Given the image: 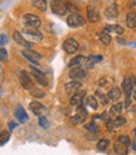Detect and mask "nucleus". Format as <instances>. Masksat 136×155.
I'll return each instance as SVG.
<instances>
[{
	"mask_svg": "<svg viewBox=\"0 0 136 155\" xmlns=\"http://www.w3.org/2000/svg\"><path fill=\"white\" fill-rule=\"evenodd\" d=\"M23 23H24L25 28H28V29H38L42 24L40 19L33 14H25L24 17H23Z\"/></svg>",
	"mask_w": 136,
	"mask_h": 155,
	"instance_id": "nucleus-1",
	"label": "nucleus"
},
{
	"mask_svg": "<svg viewBox=\"0 0 136 155\" xmlns=\"http://www.w3.org/2000/svg\"><path fill=\"white\" fill-rule=\"evenodd\" d=\"M50 8H52V12L57 15H64L68 12L67 3L63 2V0H52Z\"/></svg>",
	"mask_w": 136,
	"mask_h": 155,
	"instance_id": "nucleus-2",
	"label": "nucleus"
},
{
	"mask_svg": "<svg viewBox=\"0 0 136 155\" xmlns=\"http://www.w3.org/2000/svg\"><path fill=\"white\" fill-rule=\"evenodd\" d=\"M122 88L125 91L126 100H130L132 92L135 90V80H134V77H131V76L126 77V78L124 80V82H122Z\"/></svg>",
	"mask_w": 136,
	"mask_h": 155,
	"instance_id": "nucleus-3",
	"label": "nucleus"
},
{
	"mask_svg": "<svg viewBox=\"0 0 136 155\" xmlns=\"http://www.w3.org/2000/svg\"><path fill=\"white\" fill-rule=\"evenodd\" d=\"M85 23H86L85 19L77 13H73L67 18V24L71 28H81V27L85 25Z\"/></svg>",
	"mask_w": 136,
	"mask_h": 155,
	"instance_id": "nucleus-4",
	"label": "nucleus"
},
{
	"mask_svg": "<svg viewBox=\"0 0 136 155\" xmlns=\"http://www.w3.org/2000/svg\"><path fill=\"white\" fill-rule=\"evenodd\" d=\"M86 116H87V111H86L85 108L82 107V105H81V106H78V108H77V114L73 115L72 117H71V122L73 124V125H79V124L85 122Z\"/></svg>",
	"mask_w": 136,
	"mask_h": 155,
	"instance_id": "nucleus-5",
	"label": "nucleus"
},
{
	"mask_svg": "<svg viewBox=\"0 0 136 155\" xmlns=\"http://www.w3.org/2000/svg\"><path fill=\"white\" fill-rule=\"evenodd\" d=\"M19 80H20V84L23 86V88L25 90H32L33 88V80L30 74L25 71H21L20 76H19Z\"/></svg>",
	"mask_w": 136,
	"mask_h": 155,
	"instance_id": "nucleus-6",
	"label": "nucleus"
},
{
	"mask_svg": "<svg viewBox=\"0 0 136 155\" xmlns=\"http://www.w3.org/2000/svg\"><path fill=\"white\" fill-rule=\"evenodd\" d=\"M30 69H32V72H33V74H34V78L37 80V82L39 83V84H42V86H48V81H47V77H45V74L42 72V71H39V69H37L35 67H30Z\"/></svg>",
	"mask_w": 136,
	"mask_h": 155,
	"instance_id": "nucleus-7",
	"label": "nucleus"
},
{
	"mask_svg": "<svg viewBox=\"0 0 136 155\" xmlns=\"http://www.w3.org/2000/svg\"><path fill=\"white\" fill-rule=\"evenodd\" d=\"M63 49L67 53L73 54V53L77 52V49H78V43L76 42L74 39H72V38H70V39H66L64 43H63Z\"/></svg>",
	"mask_w": 136,
	"mask_h": 155,
	"instance_id": "nucleus-8",
	"label": "nucleus"
},
{
	"mask_svg": "<svg viewBox=\"0 0 136 155\" xmlns=\"http://www.w3.org/2000/svg\"><path fill=\"white\" fill-rule=\"evenodd\" d=\"M13 38H14V41L17 42V44H19V45H23V47H25L27 49H32V47H33V44L30 43V42H28L24 37H23V34H20L19 32H17L15 30L14 32V34H13Z\"/></svg>",
	"mask_w": 136,
	"mask_h": 155,
	"instance_id": "nucleus-9",
	"label": "nucleus"
},
{
	"mask_svg": "<svg viewBox=\"0 0 136 155\" xmlns=\"http://www.w3.org/2000/svg\"><path fill=\"white\" fill-rule=\"evenodd\" d=\"M29 108L32 110V112L37 116H43L45 112H47V110H45V107L40 104V102H37V101H33V102H30L29 105Z\"/></svg>",
	"mask_w": 136,
	"mask_h": 155,
	"instance_id": "nucleus-10",
	"label": "nucleus"
},
{
	"mask_svg": "<svg viewBox=\"0 0 136 155\" xmlns=\"http://www.w3.org/2000/svg\"><path fill=\"white\" fill-rule=\"evenodd\" d=\"M23 56H24L27 59H29L30 62H33V63H38L40 59H42V54L37 53L32 49H25L23 51Z\"/></svg>",
	"mask_w": 136,
	"mask_h": 155,
	"instance_id": "nucleus-11",
	"label": "nucleus"
},
{
	"mask_svg": "<svg viewBox=\"0 0 136 155\" xmlns=\"http://www.w3.org/2000/svg\"><path fill=\"white\" fill-rule=\"evenodd\" d=\"M85 69H82L81 67H74V68H71L70 71V77L73 80V81H78V80H82L85 78Z\"/></svg>",
	"mask_w": 136,
	"mask_h": 155,
	"instance_id": "nucleus-12",
	"label": "nucleus"
},
{
	"mask_svg": "<svg viewBox=\"0 0 136 155\" xmlns=\"http://www.w3.org/2000/svg\"><path fill=\"white\" fill-rule=\"evenodd\" d=\"M86 97V92L85 91H81V92H76V94L71 97L70 102L73 106H81L83 104V98Z\"/></svg>",
	"mask_w": 136,
	"mask_h": 155,
	"instance_id": "nucleus-13",
	"label": "nucleus"
},
{
	"mask_svg": "<svg viewBox=\"0 0 136 155\" xmlns=\"http://www.w3.org/2000/svg\"><path fill=\"white\" fill-rule=\"evenodd\" d=\"M15 117H17V120L19 122H25L28 121V115L25 112V110L23 108L21 105H17V107H15Z\"/></svg>",
	"mask_w": 136,
	"mask_h": 155,
	"instance_id": "nucleus-14",
	"label": "nucleus"
},
{
	"mask_svg": "<svg viewBox=\"0 0 136 155\" xmlns=\"http://www.w3.org/2000/svg\"><path fill=\"white\" fill-rule=\"evenodd\" d=\"M87 18L91 23H96L100 20V14H98V10L96 8H93L92 5H89L87 8Z\"/></svg>",
	"mask_w": 136,
	"mask_h": 155,
	"instance_id": "nucleus-15",
	"label": "nucleus"
},
{
	"mask_svg": "<svg viewBox=\"0 0 136 155\" xmlns=\"http://www.w3.org/2000/svg\"><path fill=\"white\" fill-rule=\"evenodd\" d=\"M25 34L29 37V38H32L33 41H42L43 39V34L39 32L38 29H25Z\"/></svg>",
	"mask_w": 136,
	"mask_h": 155,
	"instance_id": "nucleus-16",
	"label": "nucleus"
},
{
	"mask_svg": "<svg viewBox=\"0 0 136 155\" xmlns=\"http://www.w3.org/2000/svg\"><path fill=\"white\" fill-rule=\"evenodd\" d=\"M79 88H81V83L78 81H72L66 84V91L68 94H76Z\"/></svg>",
	"mask_w": 136,
	"mask_h": 155,
	"instance_id": "nucleus-17",
	"label": "nucleus"
},
{
	"mask_svg": "<svg viewBox=\"0 0 136 155\" xmlns=\"http://www.w3.org/2000/svg\"><path fill=\"white\" fill-rule=\"evenodd\" d=\"M105 15H106V18H108V19H115V18H117V15H118L117 6H116V5H110L107 9L105 10Z\"/></svg>",
	"mask_w": 136,
	"mask_h": 155,
	"instance_id": "nucleus-18",
	"label": "nucleus"
},
{
	"mask_svg": "<svg viewBox=\"0 0 136 155\" xmlns=\"http://www.w3.org/2000/svg\"><path fill=\"white\" fill-rule=\"evenodd\" d=\"M102 61V57L101 56H96V54H91V56L86 59V67L87 68H92L95 64H97L98 62Z\"/></svg>",
	"mask_w": 136,
	"mask_h": 155,
	"instance_id": "nucleus-19",
	"label": "nucleus"
},
{
	"mask_svg": "<svg viewBox=\"0 0 136 155\" xmlns=\"http://www.w3.org/2000/svg\"><path fill=\"white\" fill-rule=\"evenodd\" d=\"M83 104H85V105H88L91 108H93V110H97V108H98V105H100L95 96L85 97V98H83Z\"/></svg>",
	"mask_w": 136,
	"mask_h": 155,
	"instance_id": "nucleus-20",
	"label": "nucleus"
},
{
	"mask_svg": "<svg viewBox=\"0 0 136 155\" xmlns=\"http://www.w3.org/2000/svg\"><path fill=\"white\" fill-rule=\"evenodd\" d=\"M113 149H115V151L118 154V155H127L128 153V146L121 144L118 141L115 143V145H113Z\"/></svg>",
	"mask_w": 136,
	"mask_h": 155,
	"instance_id": "nucleus-21",
	"label": "nucleus"
},
{
	"mask_svg": "<svg viewBox=\"0 0 136 155\" xmlns=\"http://www.w3.org/2000/svg\"><path fill=\"white\" fill-rule=\"evenodd\" d=\"M107 97L111 100V101H117V100L121 97V90L117 88V87H113L108 91L107 94Z\"/></svg>",
	"mask_w": 136,
	"mask_h": 155,
	"instance_id": "nucleus-22",
	"label": "nucleus"
},
{
	"mask_svg": "<svg viewBox=\"0 0 136 155\" xmlns=\"http://www.w3.org/2000/svg\"><path fill=\"white\" fill-rule=\"evenodd\" d=\"M126 24L128 28H135L136 27V13L135 12H131L127 14L126 17Z\"/></svg>",
	"mask_w": 136,
	"mask_h": 155,
	"instance_id": "nucleus-23",
	"label": "nucleus"
},
{
	"mask_svg": "<svg viewBox=\"0 0 136 155\" xmlns=\"http://www.w3.org/2000/svg\"><path fill=\"white\" fill-rule=\"evenodd\" d=\"M122 108H124V104H121V102H117L115 105H112L111 107V110H110V114L112 116H120L121 115V111H122Z\"/></svg>",
	"mask_w": 136,
	"mask_h": 155,
	"instance_id": "nucleus-24",
	"label": "nucleus"
},
{
	"mask_svg": "<svg viewBox=\"0 0 136 155\" xmlns=\"http://www.w3.org/2000/svg\"><path fill=\"white\" fill-rule=\"evenodd\" d=\"M32 5L34 8H37L38 10L45 12V9H47V0H33Z\"/></svg>",
	"mask_w": 136,
	"mask_h": 155,
	"instance_id": "nucleus-25",
	"label": "nucleus"
},
{
	"mask_svg": "<svg viewBox=\"0 0 136 155\" xmlns=\"http://www.w3.org/2000/svg\"><path fill=\"white\" fill-rule=\"evenodd\" d=\"M95 97H96V100L98 101V104L101 102V105H107L108 101H110V98L107 97V95L101 94L100 91H97V92H96V94H95Z\"/></svg>",
	"mask_w": 136,
	"mask_h": 155,
	"instance_id": "nucleus-26",
	"label": "nucleus"
},
{
	"mask_svg": "<svg viewBox=\"0 0 136 155\" xmlns=\"http://www.w3.org/2000/svg\"><path fill=\"white\" fill-rule=\"evenodd\" d=\"M98 39H100V42H101L102 44L107 45V44L111 43V39H112V38H111L110 34L105 33V32H101V33H98Z\"/></svg>",
	"mask_w": 136,
	"mask_h": 155,
	"instance_id": "nucleus-27",
	"label": "nucleus"
},
{
	"mask_svg": "<svg viewBox=\"0 0 136 155\" xmlns=\"http://www.w3.org/2000/svg\"><path fill=\"white\" fill-rule=\"evenodd\" d=\"M83 61H86L85 59V57H82V56H77V57H74L73 59H71V62H70V68H74V67H79L81 64H82V62Z\"/></svg>",
	"mask_w": 136,
	"mask_h": 155,
	"instance_id": "nucleus-28",
	"label": "nucleus"
},
{
	"mask_svg": "<svg viewBox=\"0 0 136 155\" xmlns=\"http://www.w3.org/2000/svg\"><path fill=\"white\" fill-rule=\"evenodd\" d=\"M108 145H110V141L107 140V139H101V140L97 143V149L100 151H105L108 148Z\"/></svg>",
	"mask_w": 136,
	"mask_h": 155,
	"instance_id": "nucleus-29",
	"label": "nucleus"
},
{
	"mask_svg": "<svg viewBox=\"0 0 136 155\" xmlns=\"http://www.w3.org/2000/svg\"><path fill=\"white\" fill-rule=\"evenodd\" d=\"M30 95H32L33 97H37V98H43L45 96L44 91H42L39 88H32L30 90Z\"/></svg>",
	"mask_w": 136,
	"mask_h": 155,
	"instance_id": "nucleus-30",
	"label": "nucleus"
},
{
	"mask_svg": "<svg viewBox=\"0 0 136 155\" xmlns=\"http://www.w3.org/2000/svg\"><path fill=\"white\" fill-rule=\"evenodd\" d=\"M9 139H10V134L6 133V131H2L0 133V145H4L5 143H8Z\"/></svg>",
	"mask_w": 136,
	"mask_h": 155,
	"instance_id": "nucleus-31",
	"label": "nucleus"
},
{
	"mask_svg": "<svg viewBox=\"0 0 136 155\" xmlns=\"http://www.w3.org/2000/svg\"><path fill=\"white\" fill-rule=\"evenodd\" d=\"M117 141H118V143H121V144H124V145H126V146H128V145L131 144L130 137H128V136H126V135H121V136H118Z\"/></svg>",
	"mask_w": 136,
	"mask_h": 155,
	"instance_id": "nucleus-32",
	"label": "nucleus"
},
{
	"mask_svg": "<svg viewBox=\"0 0 136 155\" xmlns=\"http://www.w3.org/2000/svg\"><path fill=\"white\" fill-rule=\"evenodd\" d=\"M39 125L43 129H48L49 127V121L47 120L45 116H40V117H39Z\"/></svg>",
	"mask_w": 136,
	"mask_h": 155,
	"instance_id": "nucleus-33",
	"label": "nucleus"
},
{
	"mask_svg": "<svg viewBox=\"0 0 136 155\" xmlns=\"http://www.w3.org/2000/svg\"><path fill=\"white\" fill-rule=\"evenodd\" d=\"M85 126H86V129H87V130L92 131V133H97V131L100 130L98 125H96L95 122H89V124H87V125H85Z\"/></svg>",
	"mask_w": 136,
	"mask_h": 155,
	"instance_id": "nucleus-34",
	"label": "nucleus"
},
{
	"mask_svg": "<svg viewBox=\"0 0 136 155\" xmlns=\"http://www.w3.org/2000/svg\"><path fill=\"white\" fill-rule=\"evenodd\" d=\"M0 61L6 62L8 61V52L5 48H0Z\"/></svg>",
	"mask_w": 136,
	"mask_h": 155,
	"instance_id": "nucleus-35",
	"label": "nucleus"
},
{
	"mask_svg": "<svg viewBox=\"0 0 136 155\" xmlns=\"http://www.w3.org/2000/svg\"><path fill=\"white\" fill-rule=\"evenodd\" d=\"M112 32H115L116 34L121 35V34H124V28L121 25H112Z\"/></svg>",
	"mask_w": 136,
	"mask_h": 155,
	"instance_id": "nucleus-36",
	"label": "nucleus"
},
{
	"mask_svg": "<svg viewBox=\"0 0 136 155\" xmlns=\"http://www.w3.org/2000/svg\"><path fill=\"white\" fill-rule=\"evenodd\" d=\"M6 43H8V37L5 34H0V48Z\"/></svg>",
	"mask_w": 136,
	"mask_h": 155,
	"instance_id": "nucleus-37",
	"label": "nucleus"
},
{
	"mask_svg": "<svg viewBox=\"0 0 136 155\" xmlns=\"http://www.w3.org/2000/svg\"><path fill=\"white\" fill-rule=\"evenodd\" d=\"M100 117H101L102 121H105V122H108V121H110V115H108V114H106V112H103V114L100 116Z\"/></svg>",
	"mask_w": 136,
	"mask_h": 155,
	"instance_id": "nucleus-38",
	"label": "nucleus"
},
{
	"mask_svg": "<svg viewBox=\"0 0 136 155\" xmlns=\"http://www.w3.org/2000/svg\"><path fill=\"white\" fill-rule=\"evenodd\" d=\"M15 127H17V124H15L14 121H10V122H9V129H10V130H14Z\"/></svg>",
	"mask_w": 136,
	"mask_h": 155,
	"instance_id": "nucleus-39",
	"label": "nucleus"
},
{
	"mask_svg": "<svg viewBox=\"0 0 136 155\" xmlns=\"http://www.w3.org/2000/svg\"><path fill=\"white\" fill-rule=\"evenodd\" d=\"M132 94H134V98H135V100H136V90H135V91H134V92H132Z\"/></svg>",
	"mask_w": 136,
	"mask_h": 155,
	"instance_id": "nucleus-40",
	"label": "nucleus"
},
{
	"mask_svg": "<svg viewBox=\"0 0 136 155\" xmlns=\"http://www.w3.org/2000/svg\"><path fill=\"white\" fill-rule=\"evenodd\" d=\"M0 98H2V90H0Z\"/></svg>",
	"mask_w": 136,
	"mask_h": 155,
	"instance_id": "nucleus-41",
	"label": "nucleus"
},
{
	"mask_svg": "<svg viewBox=\"0 0 136 155\" xmlns=\"http://www.w3.org/2000/svg\"><path fill=\"white\" fill-rule=\"evenodd\" d=\"M0 74H2V67H0Z\"/></svg>",
	"mask_w": 136,
	"mask_h": 155,
	"instance_id": "nucleus-42",
	"label": "nucleus"
},
{
	"mask_svg": "<svg viewBox=\"0 0 136 155\" xmlns=\"http://www.w3.org/2000/svg\"><path fill=\"white\" fill-rule=\"evenodd\" d=\"M134 133H135V135H136V130H134Z\"/></svg>",
	"mask_w": 136,
	"mask_h": 155,
	"instance_id": "nucleus-43",
	"label": "nucleus"
}]
</instances>
